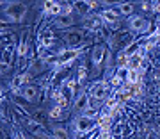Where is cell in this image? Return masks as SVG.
<instances>
[{
  "label": "cell",
  "instance_id": "cell-1",
  "mask_svg": "<svg viewBox=\"0 0 160 139\" xmlns=\"http://www.w3.org/2000/svg\"><path fill=\"white\" fill-rule=\"evenodd\" d=\"M91 127H92V120L91 118L82 116V118L77 120V130H78V132H86V130H89Z\"/></svg>",
  "mask_w": 160,
  "mask_h": 139
},
{
  "label": "cell",
  "instance_id": "cell-2",
  "mask_svg": "<svg viewBox=\"0 0 160 139\" xmlns=\"http://www.w3.org/2000/svg\"><path fill=\"white\" fill-rule=\"evenodd\" d=\"M22 96L25 100H29V102H34V100L38 98V89H36L34 86H25L22 89Z\"/></svg>",
  "mask_w": 160,
  "mask_h": 139
},
{
  "label": "cell",
  "instance_id": "cell-3",
  "mask_svg": "<svg viewBox=\"0 0 160 139\" xmlns=\"http://www.w3.org/2000/svg\"><path fill=\"white\" fill-rule=\"evenodd\" d=\"M105 93H107V86L105 84H102V82H98V84H94V86L91 87V95L94 96V98H103L105 96Z\"/></svg>",
  "mask_w": 160,
  "mask_h": 139
},
{
  "label": "cell",
  "instance_id": "cell-4",
  "mask_svg": "<svg viewBox=\"0 0 160 139\" xmlns=\"http://www.w3.org/2000/svg\"><path fill=\"white\" fill-rule=\"evenodd\" d=\"M23 13H25V7H23V6H18L16 9H12V11H7V14H9V18H11V20L18 22V20H22Z\"/></svg>",
  "mask_w": 160,
  "mask_h": 139
},
{
  "label": "cell",
  "instance_id": "cell-5",
  "mask_svg": "<svg viewBox=\"0 0 160 139\" xmlns=\"http://www.w3.org/2000/svg\"><path fill=\"white\" fill-rule=\"evenodd\" d=\"M64 39L68 43H80L84 39V32H69V34L64 36Z\"/></svg>",
  "mask_w": 160,
  "mask_h": 139
},
{
  "label": "cell",
  "instance_id": "cell-6",
  "mask_svg": "<svg viewBox=\"0 0 160 139\" xmlns=\"http://www.w3.org/2000/svg\"><path fill=\"white\" fill-rule=\"evenodd\" d=\"M55 25H57V27H61V29H62V27H69V25H73V18L69 16V14L61 16V18H57V20H55Z\"/></svg>",
  "mask_w": 160,
  "mask_h": 139
},
{
  "label": "cell",
  "instance_id": "cell-7",
  "mask_svg": "<svg viewBox=\"0 0 160 139\" xmlns=\"http://www.w3.org/2000/svg\"><path fill=\"white\" fill-rule=\"evenodd\" d=\"M53 137H55V139H68V132H66V128L61 127V125H55V127H53Z\"/></svg>",
  "mask_w": 160,
  "mask_h": 139
},
{
  "label": "cell",
  "instance_id": "cell-8",
  "mask_svg": "<svg viewBox=\"0 0 160 139\" xmlns=\"http://www.w3.org/2000/svg\"><path fill=\"white\" fill-rule=\"evenodd\" d=\"M146 25H148L146 20H142V18H135V20L132 22V29L133 30H144L146 29Z\"/></svg>",
  "mask_w": 160,
  "mask_h": 139
},
{
  "label": "cell",
  "instance_id": "cell-9",
  "mask_svg": "<svg viewBox=\"0 0 160 139\" xmlns=\"http://www.w3.org/2000/svg\"><path fill=\"white\" fill-rule=\"evenodd\" d=\"M102 57H103V48H102V46H96V48H94V52H92V63L100 64Z\"/></svg>",
  "mask_w": 160,
  "mask_h": 139
},
{
  "label": "cell",
  "instance_id": "cell-10",
  "mask_svg": "<svg viewBox=\"0 0 160 139\" xmlns=\"http://www.w3.org/2000/svg\"><path fill=\"white\" fill-rule=\"evenodd\" d=\"M133 11V4H123L121 6V13H125V14H128V13Z\"/></svg>",
  "mask_w": 160,
  "mask_h": 139
},
{
  "label": "cell",
  "instance_id": "cell-11",
  "mask_svg": "<svg viewBox=\"0 0 160 139\" xmlns=\"http://www.w3.org/2000/svg\"><path fill=\"white\" fill-rule=\"evenodd\" d=\"M87 104V96H80V100L77 102V109H84Z\"/></svg>",
  "mask_w": 160,
  "mask_h": 139
},
{
  "label": "cell",
  "instance_id": "cell-12",
  "mask_svg": "<svg viewBox=\"0 0 160 139\" xmlns=\"http://www.w3.org/2000/svg\"><path fill=\"white\" fill-rule=\"evenodd\" d=\"M137 64H139V57H133V59L130 61V66H132V68H135Z\"/></svg>",
  "mask_w": 160,
  "mask_h": 139
},
{
  "label": "cell",
  "instance_id": "cell-13",
  "mask_svg": "<svg viewBox=\"0 0 160 139\" xmlns=\"http://www.w3.org/2000/svg\"><path fill=\"white\" fill-rule=\"evenodd\" d=\"M105 18H109V20H116V14H114V13H110V11H107V13H105Z\"/></svg>",
  "mask_w": 160,
  "mask_h": 139
},
{
  "label": "cell",
  "instance_id": "cell-14",
  "mask_svg": "<svg viewBox=\"0 0 160 139\" xmlns=\"http://www.w3.org/2000/svg\"><path fill=\"white\" fill-rule=\"evenodd\" d=\"M29 139H50V137H41V136H32V137H29Z\"/></svg>",
  "mask_w": 160,
  "mask_h": 139
}]
</instances>
